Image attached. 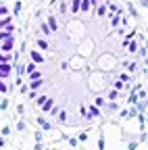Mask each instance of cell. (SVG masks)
<instances>
[{"instance_id":"obj_14","label":"cell","mask_w":148,"mask_h":150,"mask_svg":"<svg viewBox=\"0 0 148 150\" xmlns=\"http://www.w3.org/2000/svg\"><path fill=\"white\" fill-rule=\"evenodd\" d=\"M8 38H11V33H0V42H2V40H8Z\"/></svg>"},{"instance_id":"obj_13","label":"cell","mask_w":148,"mask_h":150,"mask_svg":"<svg viewBox=\"0 0 148 150\" xmlns=\"http://www.w3.org/2000/svg\"><path fill=\"white\" fill-rule=\"evenodd\" d=\"M33 71H35V63H29V65H27V75L33 73Z\"/></svg>"},{"instance_id":"obj_5","label":"cell","mask_w":148,"mask_h":150,"mask_svg":"<svg viewBox=\"0 0 148 150\" xmlns=\"http://www.w3.org/2000/svg\"><path fill=\"white\" fill-rule=\"evenodd\" d=\"M27 77H29L31 81H38V79L42 77V73H38V71H33V73H29V75H27Z\"/></svg>"},{"instance_id":"obj_12","label":"cell","mask_w":148,"mask_h":150,"mask_svg":"<svg viewBox=\"0 0 148 150\" xmlns=\"http://www.w3.org/2000/svg\"><path fill=\"white\" fill-rule=\"evenodd\" d=\"M38 46H40V48H44V50H46V48H48V42H46V40H38Z\"/></svg>"},{"instance_id":"obj_16","label":"cell","mask_w":148,"mask_h":150,"mask_svg":"<svg viewBox=\"0 0 148 150\" xmlns=\"http://www.w3.org/2000/svg\"><path fill=\"white\" fill-rule=\"evenodd\" d=\"M0 92H6V86H4V81L0 79Z\"/></svg>"},{"instance_id":"obj_9","label":"cell","mask_w":148,"mask_h":150,"mask_svg":"<svg viewBox=\"0 0 148 150\" xmlns=\"http://www.w3.org/2000/svg\"><path fill=\"white\" fill-rule=\"evenodd\" d=\"M79 4H81V0H73V4H71L73 13H77V11H79Z\"/></svg>"},{"instance_id":"obj_8","label":"cell","mask_w":148,"mask_h":150,"mask_svg":"<svg viewBox=\"0 0 148 150\" xmlns=\"http://www.w3.org/2000/svg\"><path fill=\"white\" fill-rule=\"evenodd\" d=\"M11 48H13V38H8V40L2 44V50H11Z\"/></svg>"},{"instance_id":"obj_10","label":"cell","mask_w":148,"mask_h":150,"mask_svg":"<svg viewBox=\"0 0 148 150\" xmlns=\"http://www.w3.org/2000/svg\"><path fill=\"white\" fill-rule=\"evenodd\" d=\"M48 23H50V25H48V29H57V27H59V23H57V21H54V19H50V21H48Z\"/></svg>"},{"instance_id":"obj_7","label":"cell","mask_w":148,"mask_h":150,"mask_svg":"<svg viewBox=\"0 0 148 150\" xmlns=\"http://www.w3.org/2000/svg\"><path fill=\"white\" fill-rule=\"evenodd\" d=\"M90 6H92V4H90V0H84V2L79 4V11H90Z\"/></svg>"},{"instance_id":"obj_11","label":"cell","mask_w":148,"mask_h":150,"mask_svg":"<svg viewBox=\"0 0 148 150\" xmlns=\"http://www.w3.org/2000/svg\"><path fill=\"white\" fill-rule=\"evenodd\" d=\"M42 83H44L42 79H38V81H31V90H35V88H40Z\"/></svg>"},{"instance_id":"obj_2","label":"cell","mask_w":148,"mask_h":150,"mask_svg":"<svg viewBox=\"0 0 148 150\" xmlns=\"http://www.w3.org/2000/svg\"><path fill=\"white\" fill-rule=\"evenodd\" d=\"M8 71H11V65H0V79H2V77H6V75H8Z\"/></svg>"},{"instance_id":"obj_1","label":"cell","mask_w":148,"mask_h":150,"mask_svg":"<svg viewBox=\"0 0 148 150\" xmlns=\"http://www.w3.org/2000/svg\"><path fill=\"white\" fill-rule=\"evenodd\" d=\"M29 56H31V61H33V63H44V56H42V54H40L38 50H33V52H31Z\"/></svg>"},{"instance_id":"obj_15","label":"cell","mask_w":148,"mask_h":150,"mask_svg":"<svg viewBox=\"0 0 148 150\" xmlns=\"http://www.w3.org/2000/svg\"><path fill=\"white\" fill-rule=\"evenodd\" d=\"M42 31H44V33H50V29H48V25H46V23H42Z\"/></svg>"},{"instance_id":"obj_17","label":"cell","mask_w":148,"mask_h":150,"mask_svg":"<svg viewBox=\"0 0 148 150\" xmlns=\"http://www.w3.org/2000/svg\"><path fill=\"white\" fill-rule=\"evenodd\" d=\"M0 15H6V6H0Z\"/></svg>"},{"instance_id":"obj_4","label":"cell","mask_w":148,"mask_h":150,"mask_svg":"<svg viewBox=\"0 0 148 150\" xmlns=\"http://www.w3.org/2000/svg\"><path fill=\"white\" fill-rule=\"evenodd\" d=\"M40 108H42V110H52V100H48V98H46V100L42 102V106H40Z\"/></svg>"},{"instance_id":"obj_3","label":"cell","mask_w":148,"mask_h":150,"mask_svg":"<svg viewBox=\"0 0 148 150\" xmlns=\"http://www.w3.org/2000/svg\"><path fill=\"white\" fill-rule=\"evenodd\" d=\"M100 115V110L96 108V106H90V112H88V119H92V117H98Z\"/></svg>"},{"instance_id":"obj_6","label":"cell","mask_w":148,"mask_h":150,"mask_svg":"<svg viewBox=\"0 0 148 150\" xmlns=\"http://www.w3.org/2000/svg\"><path fill=\"white\" fill-rule=\"evenodd\" d=\"M11 63V56L8 54H0V65H8Z\"/></svg>"}]
</instances>
